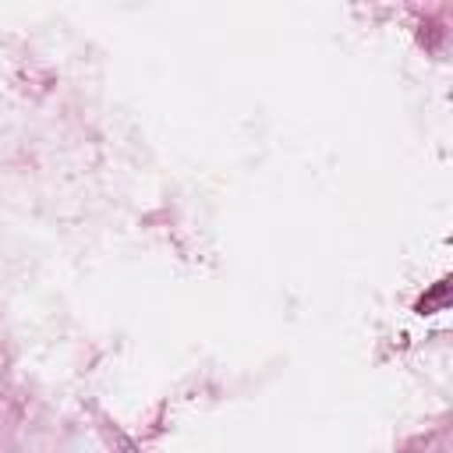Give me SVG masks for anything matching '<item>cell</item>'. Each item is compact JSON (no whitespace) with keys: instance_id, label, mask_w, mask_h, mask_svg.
<instances>
[{"instance_id":"6da1fadb","label":"cell","mask_w":453,"mask_h":453,"mask_svg":"<svg viewBox=\"0 0 453 453\" xmlns=\"http://www.w3.org/2000/svg\"><path fill=\"white\" fill-rule=\"evenodd\" d=\"M446 304H449V280H439V283L418 301V311H421V315H432V311H442Z\"/></svg>"}]
</instances>
